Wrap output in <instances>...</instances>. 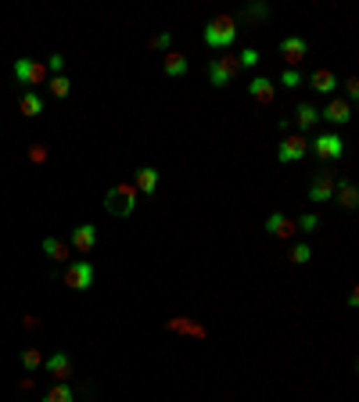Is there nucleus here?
<instances>
[{
	"label": "nucleus",
	"instance_id": "32",
	"mask_svg": "<svg viewBox=\"0 0 359 402\" xmlns=\"http://www.w3.org/2000/svg\"><path fill=\"white\" fill-rule=\"evenodd\" d=\"M345 90H349V100L359 97V80H356V75H349V80H345Z\"/></svg>",
	"mask_w": 359,
	"mask_h": 402
},
{
	"label": "nucleus",
	"instance_id": "29",
	"mask_svg": "<svg viewBox=\"0 0 359 402\" xmlns=\"http://www.w3.org/2000/svg\"><path fill=\"white\" fill-rule=\"evenodd\" d=\"M266 15H270L266 4H255V8H244V11H241V18H248V22H259V18H266Z\"/></svg>",
	"mask_w": 359,
	"mask_h": 402
},
{
	"label": "nucleus",
	"instance_id": "11",
	"mask_svg": "<svg viewBox=\"0 0 359 402\" xmlns=\"http://www.w3.org/2000/svg\"><path fill=\"white\" fill-rule=\"evenodd\" d=\"M266 234H270V237H280V241H288L291 234H298V226H295V219H291V216L273 212V216L266 219Z\"/></svg>",
	"mask_w": 359,
	"mask_h": 402
},
{
	"label": "nucleus",
	"instance_id": "13",
	"mask_svg": "<svg viewBox=\"0 0 359 402\" xmlns=\"http://www.w3.org/2000/svg\"><path fill=\"white\" fill-rule=\"evenodd\" d=\"M320 119H327V122H335V126H345V122L352 119V105H349L345 97H330Z\"/></svg>",
	"mask_w": 359,
	"mask_h": 402
},
{
	"label": "nucleus",
	"instance_id": "24",
	"mask_svg": "<svg viewBox=\"0 0 359 402\" xmlns=\"http://www.w3.org/2000/svg\"><path fill=\"white\" fill-rule=\"evenodd\" d=\"M305 83V72L302 68H288L284 75H280V87H288V90H298Z\"/></svg>",
	"mask_w": 359,
	"mask_h": 402
},
{
	"label": "nucleus",
	"instance_id": "26",
	"mask_svg": "<svg viewBox=\"0 0 359 402\" xmlns=\"http://www.w3.org/2000/svg\"><path fill=\"white\" fill-rule=\"evenodd\" d=\"M72 83H68V75H50V94L54 97H68Z\"/></svg>",
	"mask_w": 359,
	"mask_h": 402
},
{
	"label": "nucleus",
	"instance_id": "30",
	"mask_svg": "<svg viewBox=\"0 0 359 402\" xmlns=\"http://www.w3.org/2000/svg\"><path fill=\"white\" fill-rule=\"evenodd\" d=\"M61 68H65V58H61V54H50V61H47V72L61 75Z\"/></svg>",
	"mask_w": 359,
	"mask_h": 402
},
{
	"label": "nucleus",
	"instance_id": "10",
	"mask_svg": "<svg viewBox=\"0 0 359 402\" xmlns=\"http://www.w3.org/2000/svg\"><path fill=\"white\" fill-rule=\"evenodd\" d=\"M68 248H75L80 255H90V251L97 248V226H94V223L75 226V230H72V244H68Z\"/></svg>",
	"mask_w": 359,
	"mask_h": 402
},
{
	"label": "nucleus",
	"instance_id": "6",
	"mask_svg": "<svg viewBox=\"0 0 359 402\" xmlns=\"http://www.w3.org/2000/svg\"><path fill=\"white\" fill-rule=\"evenodd\" d=\"M90 284H94V266L83 262V259H72L65 266V288L68 291H87Z\"/></svg>",
	"mask_w": 359,
	"mask_h": 402
},
{
	"label": "nucleus",
	"instance_id": "5",
	"mask_svg": "<svg viewBox=\"0 0 359 402\" xmlns=\"http://www.w3.org/2000/svg\"><path fill=\"white\" fill-rule=\"evenodd\" d=\"M309 151L316 158H323V162H338L342 155H345V140L338 137V133H320L313 144H309Z\"/></svg>",
	"mask_w": 359,
	"mask_h": 402
},
{
	"label": "nucleus",
	"instance_id": "18",
	"mask_svg": "<svg viewBox=\"0 0 359 402\" xmlns=\"http://www.w3.org/2000/svg\"><path fill=\"white\" fill-rule=\"evenodd\" d=\"M162 68L166 75H173V80H180V75H187V54H180V50H166V58H162Z\"/></svg>",
	"mask_w": 359,
	"mask_h": 402
},
{
	"label": "nucleus",
	"instance_id": "14",
	"mask_svg": "<svg viewBox=\"0 0 359 402\" xmlns=\"http://www.w3.org/2000/svg\"><path fill=\"white\" fill-rule=\"evenodd\" d=\"M248 94H251V100H259V105H270V100L277 97V83L270 80V75H255Z\"/></svg>",
	"mask_w": 359,
	"mask_h": 402
},
{
	"label": "nucleus",
	"instance_id": "20",
	"mask_svg": "<svg viewBox=\"0 0 359 402\" xmlns=\"http://www.w3.org/2000/svg\"><path fill=\"white\" fill-rule=\"evenodd\" d=\"M18 108H22V115L36 119V115H43V97H40L36 90H25V94L18 97Z\"/></svg>",
	"mask_w": 359,
	"mask_h": 402
},
{
	"label": "nucleus",
	"instance_id": "12",
	"mask_svg": "<svg viewBox=\"0 0 359 402\" xmlns=\"http://www.w3.org/2000/svg\"><path fill=\"white\" fill-rule=\"evenodd\" d=\"M43 370L54 377V381H68V377H72V359H68V352H54V356H47V359H43Z\"/></svg>",
	"mask_w": 359,
	"mask_h": 402
},
{
	"label": "nucleus",
	"instance_id": "33",
	"mask_svg": "<svg viewBox=\"0 0 359 402\" xmlns=\"http://www.w3.org/2000/svg\"><path fill=\"white\" fill-rule=\"evenodd\" d=\"M29 158H33V162H43V158H47V151H43V147H33V151H29Z\"/></svg>",
	"mask_w": 359,
	"mask_h": 402
},
{
	"label": "nucleus",
	"instance_id": "8",
	"mask_svg": "<svg viewBox=\"0 0 359 402\" xmlns=\"http://www.w3.org/2000/svg\"><path fill=\"white\" fill-rule=\"evenodd\" d=\"M305 155H309V140H305L302 133L284 137V140H280V147H277V158L280 162H302Z\"/></svg>",
	"mask_w": 359,
	"mask_h": 402
},
{
	"label": "nucleus",
	"instance_id": "1",
	"mask_svg": "<svg viewBox=\"0 0 359 402\" xmlns=\"http://www.w3.org/2000/svg\"><path fill=\"white\" fill-rule=\"evenodd\" d=\"M237 18H230V15H216L209 25H205V33H201V40H205V47H212V50H226L230 43L237 40Z\"/></svg>",
	"mask_w": 359,
	"mask_h": 402
},
{
	"label": "nucleus",
	"instance_id": "7",
	"mask_svg": "<svg viewBox=\"0 0 359 402\" xmlns=\"http://www.w3.org/2000/svg\"><path fill=\"white\" fill-rule=\"evenodd\" d=\"M280 58H284L291 68H298L305 58H309V40L305 36H284L280 40Z\"/></svg>",
	"mask_w": 359,
	"mask_h": 402
},
{
	"label": "nucleus",
	"instance_id": "17",
	"mask_svg": "<svg viewBox=\"0 0 359 402\" xmlns=\"http://www.w3.org/2000/svg\"><path fill=\"white\" fill-rule=\"evenodd\" d=\"M133 187H137V194H147V198H151V194L159 191V169H155V165L137 169V184H133Z\"/></svg>",
	"mask_w": 359,
	"mask_h": 402
},
{
	"label": "nucleus",
	"instance_id": "31",
	"mask_svg": "<svg viewBox=\"0 0 359 402\" xmlns=\"http://www.w3.org/2000/svg\"><path fill=\"white\" fill-rule=\"evenodd\" d=\"M169 43H173V36H169V33H159L155 40H151V47H155V50H169Z\"/></svg>",
	"mask_w": 359,
	"mask_h": 402
},
{
	"label": "nucleus",
	"instance_id": "23",
	"mask_svg": "<svg viewBox=\"0 0 359 402\" xmlns=\"http://www.w3.org/2000/svg\"><path fill=\"white\" fill-rule=\"evenodd\" d=\"M288 259H291L295 266H305V262L313 259V248L305 244V241H298V244H291V251H288Z\"/></svg>",
	"mask_w": 359,
	"mask_h": 402
},
{
	"label": "nucleus",
	"instance_id": "15",
	"mask_svg": "<svg viewBox=\"0 0 359 402\" xmlns=\"http://www.w3.org/2000/svg\"><path fill=\"white\" fill-rule=\"evenodd\" d=\"M43 255L50 259V262H72V248L61 241V237H43Z\"/></svg>",
	"mask_w": 359,
	"mask_h": 402
},
{
	"label": "nucleus",
	"instance_id": "9",
	"mask_svg": "<svg viewBox=\"0 0 359 402\" xmlns=\"http://www.w3.org/2000/svg\"><path fill=\"white\" fill-rule=\"evenodd\" d=\"M335 176H330V169H320L313 172V184H309V201H330L335 198Z\"/></svg>",
	"mask_w": 359,
	"mask_h": 402
},
{
	"label": "nucleus",
	"instance_id": "22",
	"mask_svg": "<svg viewBox=\"0 0 359 402\" xmlns=\"http://www.w3.org/2000/svg\"><path fill=\"white\" fill-rule=\"evenodd\" d=\"M43 402H75V388H72V385H65V381H58L54 388H50V392L43 395Z\"/></svg>",
	"mask_w": 359,
	"mask_h": 402
},
{
	"label": "nucleus",
	"instance_id": "3",
	"mask_svg": "<svg viewBox=\"0 0 359 402\" xmlns=\"http://www.w3.org/2000/svg\"><path fill=\"white\" fill-rule=\"evenodd\" d=\"M237 72H241L237 54H226V50H223V58H212V61H209V83H212V87H230V83L237 80Z\"/></svg>",
	"mask_w": 359,
	"mask_h": 402
},
{
	"label": "nucleus",
	"instance_id": "19",
	"mask_svg": "<svg viewBox=\"0 0 359 402\" xmlns=\"http://www.w3.org/2000/svg\"><path fill=\"white\" fill-rule=\"evenodd\" d=\"M335 198H338V205H342V209H349V212L359 205V191H356V184H352V180L335 184Z\"/></svg>",
	"mask_w": 359,
	"mask_h": 402
},
{
	"label": "nucleus",
	"instance_id": "28",
	"mask_svg": "<svg viewBox=\"0 0 359 402\" xmlns=\"http://www.w3.org/2000/svg\"><path fill=\"white\" fill-rule=\"evenodd\" d=\"M295 226H298V230H305V234H313L316 226H320V219H316L313 212H305V216H298V219H295Z\"/></svg>",
	"mask_w": 359,
	"mask_h": 402
},
{
	"label": "nucleus",
	"instance_id": "2",
	"mask_svg": "<svg viewBox=\"0 0 359 402\" xmlns=\"http://www.w3.org/2000/svg\"><path fill=\"white\" fill-rule=\"evenodd\" d=\"M105 209H108L112 216H119V219L133 216V209H137V187H133V184H115V187L105 194Z\"/></svg>",
	"mask_w": 359,
	"mask_h": 402
},
{
	"label": "nucleus",
	"instance_id": "16",
	"mask_svg": "<svg viewBox=\"0 0 359 402\" xmlns=\"http://www.w3.org/2000/svg\"><path fill=\"white\" fill-rule=\"evenodd\" d=\"M309 87H313L316 94H335V90H338V75L330 72V68H316V72L309 75Z\"/></svg>",
	"mask_w": 359,
	"mask_h": 402
},
{
	"label": "nucleus",
	"instance_id": "25",
	"mask_svg": "<svg viewBox=\"0 0 359 402\" xmlns=\"http://www.w3.org/2000/svg\"><path fill=\"white\" fill-rule=\"evenodd\" d=\"M22 366H25V370H40V366H43V352H40V348H25V352H22Z\"/></svg>",
	"mask_w": 359,
	"mask_h": 402
},
{
	"label": "nucleus",
	"instance_id": "21",
	"mask_svg": "<svg viewBox=\"0 0 359 402\" xmlns=\"http://www.w3.org/2000/svg\"><path fill=\"white\" fill-rule=\"evenodd\" d=\"M295 122H298V130H302V133H309L313 126L320 122V112H316L313 105H298V119H295Z\"/></svg>",
	"mask_w": 359,
	"mask_h": 402
},
{
	"label": "nucleus",
	"instance_id": "4",
	"mask_svg": "<svg viewBox=\"0 0 359 402\" xmlns=\"http://www.w3.org/2000/svg\"><path fill=\"white\" fill-rule=\"evenodd\" d=\"M11 72H15V80L25 83V87H40V83H47V65H43V61H33V58H18Z\"/></svg>",
	"mask_w": 359,
	"mask_h": 402
},
{
	"label": "nucleus",
	"instance_id": "27",
	"mask_svg": "<svg viewBox=\"0 0 359 402\" xmlns=\"http://www.w3.org/2000/svg\"><path fill=\"white\" fill-rule=\"evenodd\" d=\"M237 61H241V68H255V65L263 61V54H259V50H255V47H244L241 54H237Z\"/></svg>",
	"mask_w": 359,
	"mask_h": 402
}]
</instances>
